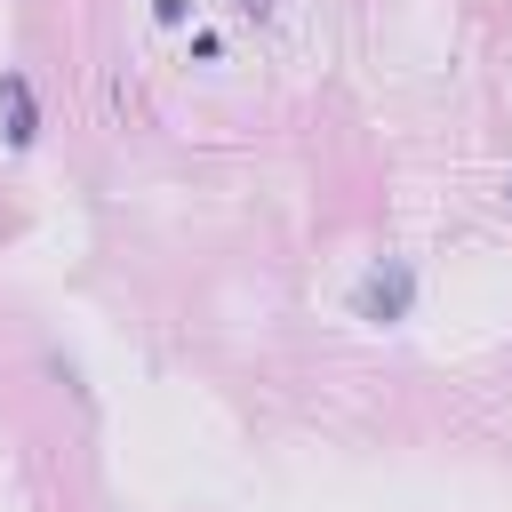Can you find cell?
<instances>
[{"label":"cell","mask_w":512,"mask_h":512,"mask_svg":"<svg viewBox=\"0 0 512 512\" xmlns=\"http://www.w3.org/2000/svg\"><path fill=\"white\" fill-rule=\"evenodd\" d=\"M8 136L16 144H32V96H24V80L8 72Z\"/></svg>","instance_id":"cell-1"}]
</instances>
